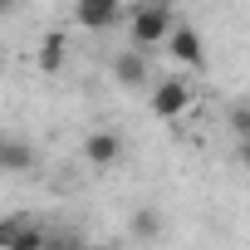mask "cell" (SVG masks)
Returning <instances> with one entry per match:
<instances>
[{"label": "cell", "mask_w": 250, "mask_h": 250, "mask_svg": "<svg viewBox=\"0 0 250 250\" xmlns=\"http://www.w3.org/2000/svg\"><path fill=\"white\" fill-rule=\"evenodd\" d=\"M98 250H103V245H98Z\"/></svg>", "instance_id": "cell-17"}, {"label": "cell", "mask_w": 250, "mask_h": 250, "mask_svg": "<svg viewBox=\"0 0 250 250\" xmlns=\"http://www.w3.org/2000/svg\"><path fill=\"white\" fill-rule=\"evenodd\" d=\"M157 230H162L157 211H147V206H143V211H133V235H138V240H152Z\"/></svg>", "instance_id": "cell-11"}, {"label": "cell", "mask_w": 250, "mask_h": 250, "mask_svg": "<svg viewBox=\"0 0 250 250\" xmlns=\"http://www.w3.org/2000/svg\"><path fill=\"white\" fill-rule=\"evenodd\" d=\"M35 167V147L15 133H0V172H30Z\"/></svg>", "instance_id": "cell-6"}, {"label": "cell", "mask_w": 250, "mask_h": 250, "mask_svg": "<svg viewBox=\"0 0 250 250\" xmlns=\"http://www.w3.org/2000/svg\"><path fill=\"white\" fill-rule=\"evenodd\" d=\"M113 79H118L123 88H143V83H147V59H143V49H123V54L113 59Z\"/></svg>", "instance_id": "cell-7"}, {"label": "cell", "mask_w": 250, "mask_h": 250, "mask_svg": "<svg viewBox=\"0 0 250 250\" xmlns=\"http://www.w3.org/2000/svg\"><path fill=\"white\" fill-rule=\"evenodd\" d=\"M167 49H172L177 64H187V69H206V44H201V35H196L191 25H177L172 40H167Z\"/></svg>", "instance_id": "cell-4"}, {"label": "cell", "mask_w": 250, "mask_h": 250, "mask_svg": "<svg viewBox=\"0 0 250 250\" xmlns=\"http://www.w3.org/2000/svg\"><path fill=\"white\" fill-rule=\"evenodd\" d=\"M44 250H83V245H79L74 235H59V230H49V245H44Z\"/></svg>", "instance_id": "cell-13"}, {"label": "cell", "mask_w": 250, "mask_h": 250, "mask_svg": "<svg viewBox=\"0 0 250 250\" xmlns=\"http://www.w3.org/2000/svg\"><path fill=\"white\" fill-rule=\"evenodd\" d=\"M177 20H172V5L167 0H143V5L133 10V44L138 49H152L162 40H172Z\"/></svg>", "instance_id": "cell-1"}, {"label": "cell", "mask_w": 250, "mask_h": 250, "mask_svg": "<svg viewBox=\"0 0 250 250\" xmlns=\"http://www.w3.org/2000/svg\"><path fill=\"white\" fill-rule=\"evenodd\" d=\"M64 59H69V40H64V30H49L44 44H40V69H44V74H59Z\"/></svg>", "instance_id": "cell-8"}, {"label": "cell", "mask_w": 250, "mask_h": 250, "mask_svg": "<svg viewBox=\"0 0 250 250\" xmlns=\"http://www.w3.org/2000/svg\"><path fill=\"white\" fill-rule=\"evenodd\" d=\"M44 245H49V230H44L40 221H30V226L10 240V250H44Z\"/></svg>", "instance_id": "cell-9"}, {"label": "cell", "mask_w": 250, "mask_h": 250, "mask_svg": "<svg viewBox=\"0 0 250 250\" xmlns=\"http://www.w3.org/2000/svg\"><path fill=\"white\" fill-rule=\"evenodd\" d=\"M147 108H152V118H182L187 108H191V88L182 83V79H162L157 88H152V98H147Z\"/></svg>", "instance_id": "cell-2"}, {"label": "cell", "mask_w": 250, "mask_h": 250, "mask_svg": "<svg viewBox=\"0 0 250 250\" xmlns=\"http://www.w3.org/2000/svg\"><path fill=\"white\" fill-rule=\"evenodd\" d=\"M240 162H245V167H250V138H245V143H240Z\"/></svg>", "instance_id": "cell-14"}, {"label": "cell", "mask_w": 250, "mask_h": 250, "mask_svg": "<svg viewBox=\"0 0 250 250\" xmlns=\"http://www.w3.org/2000/svg\"><path fill=\"white\" fill-rule=\"evenodd\" d=\"M83 157H88L93 167H113V162L123 157V138H118V133H108V128H98V133H88V138H83Z\"/></svg>", "instance_id": "cell-5"}, {"label": "cell", "mask_w": 250, "mask_h": 250, "mask_svg": "<svg viewBox=\"0 0 250 250\" xmlns=\"http://www.w3.org/2000/svg\"><path fill=\"white\" fill-rule=\"evenodd\" d=\"M35 216H25V211H10V216H0V250H10V240L30 226Z\"/></svg>", "instance_id": "cell-10"}, {"label": "cell", "mask_w": 250, "mask_h": 250, "mask_svg": "<svg viewBox=\"0 0 250 250\" xmlns=\"http://www.w3.org/2000/svg\"><path fill=\"white\" fill-rule=\"evenodd\" d=\"M15 10V0H0V15H10Z\"/></svg>", "instance_id": "cell-15"}, {"label": "cell", "mask_w": 250, "mask_h": 250, "mask_svg": "<svg viewBox=\"0 0 250 250\" xmlns=\"http://www.w3.org/2000/svg\"><path fill=\"white\" fill-rule=\"evenodd\" d=\"M0 59H5V54H0Z\"/></svg>", "instance_id": "cell-16"}, {"label": "cell", "mask_w": 250, "mask_h": 250, "mask_svg": "<svg viewBox=\"0 0 250 250\" xmlns=\"http://www.w3.org/2000/svg\"><path fill=\"white\" fill-rule=\"evenodd\" d=\"M230 128H235L240 143L250 138V103H235V108H230Z\"/></svg>", "instance_id": "cell-12"}, {"label": "cell", "mask_w": 250, "mask_h": 250, "mask_svg": "<svg viewBox=\"0 0 250 250\" xmlns=\"http://www.w3.org/2000/svg\"><path fill=\"white\" fill-rule=\"evenodd\" d=\"M74 20H79L83 30L103 35V30H113V25L123 20V0H74Z\"/></svg>", "instance_id": "cell-3"}]
</instances>
